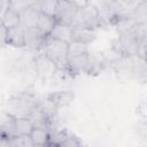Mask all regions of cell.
<instances>
[{"instance_id":"obj_11","label":"cell","mask_w":147,"mask_h":147,"mask_svg":"<svg viewBox=\"0 0 147 147\" xmlns=\"http://www.w3.org/2000/svg\"><path fill=\"white\" fill-rule=\"evenodd\" d=\"M75 95L71 91H59L55 93H52L47 96V101L51 102L56 109L61 107H67L70 105L74 100Z\"/></svg>"},{"instance_id":"obj_21","label":"cell","mask_w":147,"mask_h":147,"mask_svg":"<svg viewBox=\"0 0 147 147\" xmlns=\"http://www.w3.org/2000/svg\"><path fill=\"white\" fill-rule=\"evenodd\" d=\"M7 45V29L1 25L0 26V46Z\"/></svg>"},{"instance_id":"obj_9","label":"cell","mask_w":147,"mask_h":147,"mask_svg":"<svg viewBox=\"0 0 147 147\" xmlns=\"http://www.w3.org/2000/svg\"><path fill=\"white\" fill-rule=\"evenodd\" d=\"M39 18V11L34 9L32 6L25 8L20 13V25L25 29H34L37 26Z\"/></svg>"},{"instance_id":"obj_17","label":"cell","mask_w":147,"mask_h":147,"mask_svg":"<svg viewBox=\"0 0 147 147\" xmlns=\"http://www.w3.org/2000/svg\"><path fill=\"white\" fill-rule=\"evenodd\" d=\"M29 119L31 121L33 127H46L48 129V124H49V118L48 116L39 108V106H37L33 111L30 114Z\"/></svg>"},{"instance_id":"obj_23","label":"cell","mask_w":147,"mask_h":147,"mask_svg":"<svg viewBox=\"0 0 147 147\" xmlns=\"http://www.w3.org/2000/svg\"><path fill=\"white\" fill-rule=\"evenodd\" d=\"M7 7H8V1H7V2H5V1H0V15H1V13H2Z\"/></svg>"},{"instance_id":"obj_10","label":"cell","mask_w":147,"mask_h":147,"mask_svg":"<svg viewBox=\"0 0 147 147\" xmlns=\"http://www.w3.org/2000/svg\"><path fill=\"white\" fill-rule=\"evenodd\" d=\"M96 39V33L91 29H72L71 42H77L80 45H90Z\"/></svg>"},{"instance_id":"obj_24","label":"cell","mask_w":147,"mask_h":147,"mask_svg":"<svg viewBox=\"0 0 147 147\" xmlns=\"http://www.w3.org/2000/svg\"><path fill=\"white\" fill-rule=\"evenodd\" d=\"M33 147H48V145H47V146H40V145H33Z\"/></svg>"},{"instance_id":"obj_15","label":"cell","mask_w":147,"mask_h":147,"mask_svg":"<svg viewBox=\"0 0 147 147\" xmlns=\"http://www.w3.org/2000/svg\"><path fill=\"white\" fill-rule=\"evenodd\" d=\"M56 24V21L53 16H49V15H46V14H42L39 11V18H38V23H37V26L36 29H38L44 36H49L53 28L55 26Z\"/></svg>"},{"instance_id":"obj_18","label":"cell","mask_w":147,"mask_h":147,"mask_svg":"<svg viewBox=\"0 0 147 147\" xmlns=\"http://www.w3.org/2000/svg\"><path fill=\"white\" fill-rule=\"evenodd\" d=\"M30 138L33 145L47 146L49 144V131L46 127H33L30 133Z\"/></svg>"},{"instance_id":"obj_1","label":"cell","mask_w":147,"mask_h":147,"mask_svg":"<svg viewBox=\"0 0 147 147\" xmlns=\"http://www.w3.org/2000/svg\"><path fill=\"white\" fill-rule=\"evenodd\" d=\"M69 44L47 36L40 47V53L45 55L59 70H67Z\"/></svg>"},{"instance_id":"obj_5","label":"cell","mask_w":147,"mask_h":147,"mask_svg":"<svg viewBox=\"0 0 147 147\" xmlns=\"http://www.w3.org/2000/svg\"><path fill=\"white\" fill-rule=\"evenodd\" d=\"M114 51L118 55L123 56H137L138 51V39L132 36H118L113 45Z\"/></svg>"},{"instance_id":"obj_19","label":"cell","mask_w":147,"mask_h":147,"mask_svg":"<svg viewBox=\"0 0 147 147\" xmlns=\"http://www.w3.org/2000/svg\"><path fill=\"white\" fill-rule=\"evenodd\" d=\"M14 129H15V136H30L33 125L29 119V117H21V118H15Z\"/></svg>"},{"instance_id":"obj_3","label":"cell","mask_w":147,"mask_h":147,"mask_svg":"<svg viewBox=\"0 0 147 147\" xmlns=\"http://www.w3.org/2000/svg\"><path fill=\"white\" fill-rule=\"evenodd\" d=\"M90 52L87 46L77 42H70L68 46V65L67 70L71 74H82L87 71Z\"/></svg>"},{"instance_id":"obj_25","label":"cell","mask_w":147,"mask_h":147,"mask_svg":"<svg viewBox=\"0 0 147 147\" xmlns=\"http://www.w3.org/2000/svg\"><path fill=\"white\" fill-rule=\"evenodd\" d=\"M77 147H85V146H84L83 144H80V145H79V146H77Z\"/></svg>"},{"instance_id":"obj_26","label":"cell","mask_w":147,"mask_h":147,"mask_svg":"<svg viewBox=\"0 0 147 147\" xmlns=\"http://www.w3.org/2000/svg\"><path fill=\"white\" fill-rule=\"evenodd\" d=\"M2 25V22H1V17H0V26Z\"/></svg>"},{"instance_id":"obj_4","label":"cell","mask_w":147,"mask_h":147,"mask_svg":"<svg viewBox=\"0 0 147 147\" xmlns=\"http://www.w3.org/2000/svg\"><path fill=\"white\" fill-rule=\"evenodd\" d=\"M100 25L101 22L99 18V13L93 2H87L85 6L79 7L70 24L71 29H91V30H94Z\"/></svg>"},{"instance_id":"obj_6","label":"cell","mask_w":147,"mask_h":147,"mask_svg":"<svg viewBox=\"0 0 147 147\" xmlns=\"http://www.w3.org/2000/svg\"><path fill=\"white\" fill-rule=\"evenodd\" d=\"M77 9L75 1H57L54 18L57 23L70 25Z\"/></svg>"},{"instance_id":"obj_12","label":"cell","mask_w":147,"mask_h":147,"mask_svg":"<svg viewBox=\"0 0 147 147\" xmlns=\"http://www.w3.org/2000/svg\"><path fill=\"white\" fill-rule=\"evenodd\" d=\"M7 45L16 48L25 47L24 44V29L18 25L7 30Z\"/></svg>"},{"instance_id":"obj_20","label":"cell","mask_w":147,"mask_h":147,"mask_svg":"<svg viewBox=\"0 0 147 147\" xmlns=\"http://www.w3.org/2000/svg\"><path fill=\"white\" fill-rule=\"evenodd\" d=\"M11 147H33L30 136H14L9 138Z\"/></svg>"},{"instance_id":"obj_14","label":"cell","mask_w":147,"mask_h":147,"mask_svg":"<svg viewBox=\"0 0 147 147\" xmlns=\"http://www.w3.org/2000/svg\"><path fill=\"white\" fill-rule=\"evenodd\" d=\"M107 65V61L102 54H90L88 55V68L86 74L96 75L105 69Z\"/></svg>"},{"instance_id":"obj_13","label":"cell","mask_w":147,"mask_h":147,"mask_svg":"<svg viewBox=\"0 0 147 147\" xmlns=\"http://www.w3.org/2000/svg\"><path fill=\"white\" fill-rule=\"evenodd\" d=\"M71 33H72V29H71L70 25L56 22V24L53 28L49 36L54 39H57V40L64 41L67 44H70L71 42Z\"/></svg>"},{"instance_id":"obj_8","label":"cell","mask_w":147,"mask_h":147,"mask_svg":"<svg viewBox=\"0 0 147 147\" xmlns=\"http://www.w3.org/2000/svg\"><path fill=\"white\" fill-rule=\"evenodd\" d=\"M46 36H44L38 29H25L24 30V44L30 49H40Z\"/></svg>"},{"instance_id":"obj_16","label":"cell","mask_w":147,"mask_h":147,"mask_svg":"<svg viewBox=\"0 0 147 147\" xmlns=\"http://www.w3.org/2000/svg\"><path fill=\"white\" fill-rule=\"evenodd\" d=\"M1 17V22L2 25L8 30L15 26L20 25V14H17L15 10H13L11 8L7 7L0 15Z\"/></svg>"},{"instance_id":"obj_22","label":"cell","mask_w":147,"mask_h":147,"mask_svg":"<svg viewBox=\"0 0 147 147\" xmlns=\"http://www.w3.org/2000/svg\"><path fill=\"white\" fill-rule=\"evenodd\" d=\"M0 147H11L9 142V138L0 136Z\"/></svg>"},{"instance_id":"obj_7","label":"cell","mask_w":147,"mask_h":147,"mask_svg":"<svg viewBox=\"0 0 147 147\" xmlns=\"http://www.w3.org/2000/svg\"><path fill=\"white\" fill-rule=\"evenodd\" d=\"M34 65H36L37 74L44 79L52 78L57 70V68L41 53H39L34 59Z\"/></svg>"},{"instance_id":"obj_2","label":"cell","mask_w":147,"mask_h":147,"mask_svg":"<svg viewBox=\"0 0 147 147\" xmlns=\"http://www.w3.org/2000/svg\"><path fill=\"white\" fill-rule=\"evenodd\" d=\"M38 106V101L30 93H21L13 95L6 103L7 114L14 118L29 117L33 109Z\"/></svg>"}]
</instances>
